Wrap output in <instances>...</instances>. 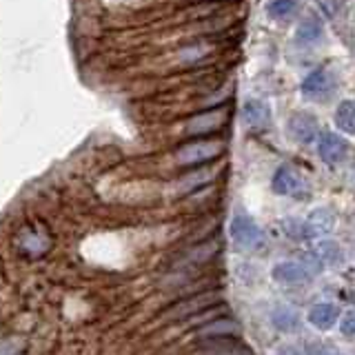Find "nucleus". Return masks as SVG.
I'll use <instances>...</instances> for the list:
<instances>
[{
	"instance_id": "10",
	"label": "nucleus",
	"mask_w": 355,
	"mask_h": 355,
	"mask_svg": "<svg viewBox=\"0 0 355 355\" xmlns=\"http://www.w3.org/2000/svg\"><path fill=\"white\" fill-rule=\"evenodd\" d=\"M288 131H291V136H293L295 142L311 144L318 138L320 127H318L315 116L306 114V111H297V114H293L291 120H288Z\"/></svg>"
},
{
	"instance_id": "23",
	"label": "nucleus",
	"mask_w": 355,
	"mask_h": 355,
	"mask_svg": "<svg viewBox=\"0 0 355 355\" xmlns=\"http://www.w3.org/2000/svg\"><path fill=\"white\" fill-rule=\"evenodd\" d=\"M275 355H300V351L295 347H282V349H277Z\"/></svg>"
},
{
	"instance_id": "5",
	"label": "nucleus",
	"mask_w": 355,
	"mask_h": 355,
	"mask_svg": "<svg viewBox=\"0 0 355 355\" xmlns=\"http://www.w3.org/2000/svg\"><path fill=\"white\" fill-rule=\"evenodd\" d=\"M229 236H231L233 244H236V247L242 249V251L260 249L262 242H264V233L258 227V222H255L249 214H242V211L231 218Z\"/></svg>"
},
{
	"instance_id": "16",
	"label": "nucleus",
	"mask_w": 355,
	"mask_h": 355,
	"mask_svg": "<svg viewBox=\"0 0 355 355\" xmlns=\"http://www.w3.org/2000/svg\"><path fill=\"white\" fill-rule=\"evenodd\" d=\"M300 7V0H269L266 3V14L273 20H288Z\"/></svg>"
},
{
	"instance_id": "22",
	"label": "nucleus",
	"mask_w": 355,
	"mask_h": 355,
	"mask_svg": "<svg viewBox=\"0 0 355 355\" xmlns=\"http://www.w3.org/2000/svg\"><path fill=\"white\" fill-rule=\"evenodd\" d=\"M304 355H344L340 349L331 347V344H313V347H309Z\"/></svg>"
},
{
	"instance_id": "1",
	"label": "nucleus",
	"mask_w": 355,
	"mask_h": 355,
	"mask_svg": "<svg viewBox=\"0 0 355 355\" xmlns=\"http://www.w3.org/2000/svg\"><path fill=\"white\" fill-rule=\"evenodd\" d=\"M336 227V216L333 211L327 207H318L313 209L304 220H291L288 227V236L300 238V240H313V238H324Z\"/></svg>"
},
{
	"instance_id": "2",
	"label": "nucleus",
	"mask_w": 355,
	"mask_h": 355,
	"mask_svg": "<svg viewBox=\"0 0 355 355\" xmlns=\"http://www.w3.org/2000/svg\"><path fill=\"white\" fill-rule=\"evenodd\" d=\"M271 187L277 196H286L295 200H304L311 196V184L306 180V175L291 162H284L277 166L273 173Z\"/></svg>"
},
{
	"instance_id": "21",
	"label": "nucleus",
	"mask_w": 355,
	"mask_h": 355,
	"mask_svg": "<svg viewBox=\"0 0 355 355\" xmlns=\"http://www.w3.org/2000/svg\"><path fill=\"white\" fill-rule=\"evenodd\" d=\"M340 331H342V336L355 338V309L349 311L347 315H342V320H340Z\"/></svg>"
},
{
	"instance_id": "17",
	"label": "nucleus",
	"mask_w": 355,
	"mask_h": 355,
	"mask_svg": "<svg viewBox=\"0 0 355 355\" xmlns=\"http://www.w3.org/2000/svg\"><path fill=\"white\" fill-rule=\"evenodd\" d=\"M209 53H211V44L200 42V44H191V47H184L180 51V60L184 64H196L200 60H205Z\"/></svg>"
},
{
	"instance_id": "15",
	"label": "nucleus",
	"mask_w": 355,
	"mask_h": 355,
	"mask_svg": "<svg viewBox=\"0 0 355 355\" xmlns=\"http://www.w3.org/2000/svg\"><path fill=\"white\" fill-rule=\"evenodd\" d=\"M271 322H273V327L277 331L293 333L300 327V315L295 313L291 306H277L273 313H271Z\"/></svg>"
},
{
	"instance_id": "9",
	"label": "nucleus",
	"mask_w": 355,
	"mask_h": 355,
	"mask_svg": "<svg viewBox=\"0 0 355 355\" xmlns=\"http://www.w3.org/2000/svg\"><path fill=\"white\" fill-rule=\"evenodd\" d=\"M240 116H242V125L251 131H262L271 125V107L258 98H249L242 105Z\"/></svg>"
},
{
	"instance_id": "18",
	"label": "nucleus",
	"mask_w": 355,
	"mask_h": 355,
	"mask_svg": "<svg viewBox=\"0 0 355 355\" xmlns=\"http://www.w3.org/2000/svg\"><path fill=\"white\" fill-rule=\"evenodd\" d=\"M211 178H214V171H193L191 175H187V178H182V182H180V187H182V191L187 193V191H193V189H198V187H202V184H207Z\"/></svg>"
},
{
	"instance_id": "11",
	"label": "nucleus",
	"mask_w": 355,
	"mask_h": 355,
	"mask_svg": "<svg viewBox=\"0 0 355 355\" xmlns=\"http://www.w3.org/2000/svg\"><path fill=\"white\" fill-rule=\"evenodd\" d=\"M309 324L318 331H329L338 324L340 320V306L336 302H318L309 311Z\"/></svg>"
},
{
	"instance_id": "19",
	"label": "nucleus",
	"mask_w": 355,
	"mask_h": 355,
	"mask_svg": "<svg viewBox=\"0 0 355 355\" xmlns=\"http://www.w3.org/2000/svg\"><path fill=\"white\" fill-rule=\"evenodd\" d=\"M315 5L320 9V14L327 20H338L342 14V7H344L342 0H315Z\"/></svg>"
},
{
	"instance_id": "6",
	"label": "nucleus",
	"mask_w": 355,
	"mask_h": 355,
	"mask_svg": "<svg viewBox=\"0 0 355 355\" xmlns=\"http://www.w3.org/2000/svg\"><path fill=\"white\" fill-rule=\"evenodd\" d=\"M318 155L320 160L329 166H338L347 160L349 155V142L344 140L340 133L322 131L318 133Z\"/></svg>"
},
{
	"instance_id": "7",
	"label": "nucleus",
	"mask_w": 355,
	"mask_h": 355,
	"mask_svg": "<svg viewBox=\"0 0 355 355\" xmlns=\"http://www.w3.org/2000/svg\"><path fill=\"white\" fill-rule=\"evenodd\" d=\"M227 118H229L227 107L207 109V111H202V114L193 116L187 122V133L189 136H209V133H216L225 127Z\"/></svg>"
},
{
	"instance_id": "4",
	"label": "nucleus",
	"mask_w": 355,
	"mask_h": 355,
	"mask_svg": "<svg viewBox=\"0 0 355 355\" xmlns=\"http://www.w3.org/2000/svg\"><path fill=\"white\" fill-rule=\"evenodd\" d=\"M222 151H225V142L222 140H214V138L193 140V142L182 144V147L175 151V162L182 166H202L211 160L220 158Z\"/></svg>"
},
{
	"instance_id": "8",
	"label": "nucleus",
	"mask_w": 355,
	"mask_h": 355,
	"mask_svg": "<svg viewBox=\"0 0 355 355\" xmlns=\"http://www.w3.org/2000/svg\"><path fill=\"white\" fill-rule=\"evenodd\" d=\"M333 89H336V80H333V76L329 73V69H324V67L311 71L302 80V85H300L302 96L309 100H315V103L327 100L333 94Z\"/></svg>"
},
{
	"instance_id": "12",
	"label": "nucleus",
	"mask_w": 355,
	"mask_h": 355,
	"mask_svg": "<svg viewBox=\"0 0 355 355\" xmlns=\"http://www.w3.org/2000/svg\"><path fill=\"white\" fill-rule=\"evenodd\" d=\"M322 38H324V25L318 16H304L300 20L297 31H295V40L304 47H311V44H318Z\"/></svg>"
},
{
	"instance_id": "14",
	"label": "nucleus",
	"mask_w": 355,
	"mask_h": 355,
	"mask_svg": "<svg viewBox=\"0 0 355 355\" xmlns=\"http://www.w3.org/2000/svg\"><path fill=\"white\" fill-rule=\"evenodd\" d=\"M336 127L342 133L355 136V100H342L336 109Z\"/></svg>"
},
{
	"instance_id": "13",
	"label": "nucleus",
	"mask_w": 355,
	"mask_h": 355,
	"mask_svg": "<svg viewBox=\"0 0 355 355\" xmlns=\"http://www.w3.org/2000/svg\"><path fill=\"white\" fill-rule=\"evenodd\" d=\"M309 255L320 264V269H324V266H333V264L342 262V249L338 247L336 242H329V240L318 242L315 247H313V251H311Z\"/></svg>"
},
{
	"instance_id": "3",
	"label": "nucleus",
	"mask_w": 355,
	"mask_h": 355,
	"mask_svg": "<svg viewBox=\"0 0 355 355\" xmlns=\"http://www.w3.org/2000/svg\"><path fill=\"white\" fill-rule=\"evenodd\" d=\"M320 264L306 255V260H284V262H277L273 266V280L280 282L284 286H300V284H306L311 282L313 277L320 273Z\"/></svg>"
},
{
	"instance_id": "20",
	"label": "nucleus",
	"mask_w": 355,
	"mask_h": 355,
	"mask_svg": "<svg viewBox=\"0 0 355 355\" xmlns=\"http://www.w3.org/2000/svg\"><path fill=\"white\" fill-rule=\"evenodd\" d=\"M25 349V340L20 338H11V340H3L0 342V355H18Z\"/></svg>"
}]
</instances>
